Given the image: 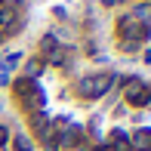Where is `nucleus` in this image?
I'll return each instance as SVG.
<instances>
[{
    "label": "nucleus",
    "mask_w": 151,
    "mask_h": 151,
    "mask_svg": "<svg viewBox=\"0 0 151 151\" xmlns=\"http://www.w3.org/2000/svg\"><path fill=\"white\" fill-rule=\"evenodd\" d=\"M129 19H136V22L148 25V22H151V3H136L133 9H129Z\"/></svg>",
    "instance_id": "nucleus-9"
},
{
    "label": "nucleus",
    "mask_w": 151,
    "mask_h": 151,
    "mask_svg": "<svg viewBox=\"0 0 151 151\" xmlns=\"http://www.w3.org/2000/svg\"><path fill=\"white\" fill-rule=\"evenodd\" d=\"M90 136H93V139H99V136H102V117H99V114L90 120Z\"/></svg>",
    "instance_id": "nucleus-13"
},
{
    "label": "nucleus",
    "mask_w": 151,
    "mask_h": 151,
    "mask_svg": "<svg viewBox=\"0 0 151 151\" xmlns=\"http://www.w3.org/2000/svg\"><path fill=\"white\" fill-rule=\"evenodd\" d=\"M148 25L136 22V19L123 16L117 22V37H120V52H136L142 46V40H148Z\"/></svg>",
    "instance_id": "nucleus-1"
},
{
    "label": "nucleus",
    "mask_w": 151,
    "mask_h": 151,
    "mask_svg": "<svg viewBox=\"0 0 151 151\" xmlns=\"http://www.w3.org/2000/svg\"><path fill=\"white\" fill-rule=\"evenodd\" d=\"M22 62V52H9V56H3L0 59V86L3 83H9V74L16 71V65Z\"/></svg>",
    "instance_id": "nucleus-7"
},
{
    "label": "nucleus",
    "mask_w": 151,
    "mask_h": 151,
    "mask_svg": "<svg viewBox=\"0 0 151 151\" xmlns=\"http://www.w3.org/2000/svg\"><path fill=\"white\" fill-rule=\"evenodd\" d=\"M28 123H31L34 136H37L40 142H50L52 136H56V129H59V123L50 120V114H46V111H34V114H28Z\"/></svg>",
    "instance_id": "nucleus-3"
},
{
    "label": "nucleus",
    "mask_w": 151,
    "mask_h": 151,
    "mask_svg": "<svg viewBox=\"0 0 151 151\" xmlns=\"http://www.w3.org/2000/svg\"><path fill=\"white\" fill-rule=\"evenodd\" d=\"M93 151H105V148H102V145H99V148H93Z\"/></svg>",
    "instance_id": "nucleus-19"
},
{
    "label": "nucleus",
    "mask_w": 151,
    "mask_h": 151,
    "mask_svg": "<svg viewBox=\"0 0 151 151\" xmlns=\"http://www.w3.org/2000/svg\"><path fill=\"white\" fill-rule=\"evenodd\" d=\"M12 148H16V151H31V148H34V142H31L25 133H19L16 139H12Z\"/></svg>",
    "instance_id": "nucleus-12"
},
{
    "label": "nucleus",
    "mask_w": 151,
    "mask_h": 151,
    "mask_svg": "<svg viewBox=\"0 0 151 151\" xmlns=\"http://www.w3.org/2000/svg\"><path fill=\"white\" fill-rule=\"evenodd\" d=\"M40 74H43V59H31V62H28V74H25V77L37 80Z\"/></svg>",
    "instance_id": "nucleus-11"
},
{
    "label": "nucleus",
    "mask_w": 151,
    "mask_h": 151,
    "mask_svg": "<svg viewBox=\"0 0 151 151\" xmlns=\"http://www.w3.org/2000/svg\"><path fill=\"white\" fill-rule=\"evenodd\" d=\"M83 127L80 123H68V127H62L56 129V139H59V148H74V145H80L83 142Z\"/></svg>",
    "instance_id": "nucleus-5"
},
{
    "label": "nucleus",
    "mask_w": 151,
    "mask_h": 151,
    "mask_svg": "<svg viewBox=\"0 0 151 151\" xmlns=\"http://www.w3.org/2000/svg\"><path fill=\"white\" fill-rule=\"evenodd\" d=\"M145 65H151V50H145Z\"/></svg>",
    "instance_id": "nucleus-17"
},
{
    "label": "nucleus",
    "mask_w": 151,
    "mask_h": 151,
    "mask_svg": "<svg viewBox=\"0 0 151 151\" xmlns=\"http://www.w3.org/2000/svg\"><path fill=\"white\" fill-rule=\"evenodd\" d=\"M43 151H59V139H56V136H52L50 142H43Z\"/></svg>",
    "instance_id": "nucleus-14"
},
{
    "label": "nucleus",
    "mask_w": 151,
    "mask_h": 151,
    "mask_svg": "<svg viewBox=\"0 0 151 151\" xmlns=\"http://www.w3.org/2000/svg\"><path fill=\"white\" fill-rule=\"evenodd\" d=\"M114 74H90V77H80L77 80V96L80 99H102V96H105L108 90H111L114 86Z\"/></svg>",
    "instance_id": "nucleus-2"
},
{
    "label": "nucleus",
    "mask_w": 151,
    "mask_h": 151,
    "mask_svg": "<svg viewBox=\"0 0 151 151\" xmlns=\"http://www.w3.org/2000/svg\"><path fill=\"white\" fill-rule=\"evenodd\" d=\"M102 3H105V6H111V3H117V0H102Z\"/></svg>",
    "instance_id": "nucleus-18"
},
{
    "label": "nucleus",
    "mask_w": 151,
    "mask_h": 151,
    "mask_svg": "<svg viewBox=\"0 0 151 151\" xmlns=\"http://www.w3.org/2000/svg\"><path fill=\"white\" fill-rule=\"evenodd\" d=\"M6 142H9V129H6V127H0V148H3Z\"/></svg>",
    "instance_id": "nucleus-16"
},
{
    "label": "nucleus",
    "mask_w": 151,
    "mask_h": 151,
    "mask_svg": "<svg viewBox=\"0 0 151 151\" xmlns=\"http://www.w3.org/2000/svg\"><path fill=\"white\" fill-rule=\"evenodd\" d=\"M6 9H22V0H3Z\"/></svg>",
    "instance_id": "nucleus-15"
},
{
    "label": "nucleus",
    "mask_w": 151,
    "mask_h": 151,
    "mask_svg": "<svg viewBox=\"0 0 151 151\" xmlns=\"http://www.w3.org/2000/svg\"><path fill=\"white\" fill-rule=\"evenodd\" d=\"M148 102H151V86L142 83V80H136V77H129V80H127V105L145 108Z\"/></svg>",
    "instance_id": "nucleus-4"
},
{
    "label": "nucleus",
    "mask_w": 151,
    "mask_h": 151,
    "mask_svg": "<svg viewBox=\"0 0 151 151\" xmlns=\"http://www.w3.org/2000/svg\"><path fill=\"white\" fill-rule=\"evenodd\" d=\"M74 151H80V148H74Z\"/></svg>",
    "instance_id": "nucleus-20"
},
{
    "label": "nucleus",
    "mask_w": 151,
    "mask_h": 151,
    "mask_svg": "<svg viewBox=\"0 0 151 151\" xmlns=\"http://www.w3.org/2000/svg\"><path fill=\"white\" fill-rule=\"evenodd\" d=\"M108 148H111V151H133V148H129V133L111 129V133H108Z\"/></svg>",
    "instance_id": "nucleus-8"
},
{
    "label": "nucleus",
    "mask_w": 151,
    "mask_h": 151,
    "mask_svg": "<svg viewBox=\"0 0 151 151\" xmlns=\"http://www.w3.org/2000/svg\"><path fill=\"white\" fill-rule=\"evenodd\" d=\"M0 28H19V9H0Z\"/></svg>",
    "instance_id": "nucleus-10"
},
{
    "label": "nucleus",
    "mask_w": 151,
    "mask_h": 151,
    "mask_svg": "<svg viewBox=\"0 0 151 151\" xmlns=\"http://www.w3.org/2000/svg\"><path fill=\"white\" fill-rule=\"evenodd\" d=\"M129 148L133 151H151V127H142L129 133Z\"/></svg>",
    "instance_id": "nucleus-6"
}]
</instances>
